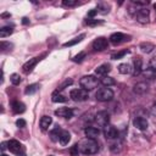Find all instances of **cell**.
<instances>
[{"instance_id": "obj_30", "label": "cell", "mask_w": 156, "mask_h": 156, "mask_svg": "<svg viewBox=\"0 0 156 156\" xmlns=\"http://www.w3.org/2000/svg\"><path fill=\"white\" fill-rule=\"evenodd\" d=\"M84 57H86V52H84V51H82V52L77 54V55L73 57V61L80 64V62H82V61H83V58H84Z\"/></svg>"}, {"instance_id": "obj_22", "label": "cell", "mask_w": 156, "mask_h": 156, "mask_svg": "<svg viewBox=\"0 0 156 156\" xmlns=\"http://www.w3.org/2000/svg\"><path fill=\"white\" fill-rule=\"evenodd\" d=\"M84 37H86V34H81V35H78V37L73 38L72 40H68V42L64 43V46H65V48H67V46H73V45H76L77 43H81V42L83 40V39H84Z\"/></svg>"}, {"instance_id": "obj_17", "label": "cell", "mask_w": 156, "mask_h": 156, "mask_svg": "<svg viewBox=\"0 0 156 156\" xmlns=\"http://www.w3.org/2000/svg\"><path fill=\"white\" fill-rule=\"evenodd\" d=\"M51 123H52V118L50 116H43L40 118V121H39V126H40L42 130H46L50 127Z\"/></svg>"}, {"instance_id": "obj_44", "label": "cell", "mask_w": 156, "mask_h": 156, "mask_svg": "<svg viewBox=\"0 0 156 156\" xmlns=\"http://www.w3.org/2000/svg\"><path fill=\"white\" fill-rule=\"evenodd\" d=\"M154 9H155V11H156V4H155V5H154Z\"/></svg>"}, {"instance_id": "obj_42", "label": "cell", "mask_w": 156, "mask_h": 156, "mask_svg": "<svg viewBox=\"0 0 156 156\" xmlns=\"http://www.w3.org/2000/svg\"><path fill=\"white\" fill-rule=\"evenodd\" d=\"M6 145H8V143H3V144H2V150H3V151H4V150L8 148Z\"/></svg>"}, {"instance_id": "obj_32", "label": "cell", "mask_w": 156, "mask_h": 156, "mask_svg": "<svg viewBox=\"0 0 156 156\" xmlns=\"http://www.w3.org/2000/svg\"><path fill=\"white\" fill-rule=\"evenodd\" d=\"M81 151H80V146H78V144H74L71 149H70V154L72 155V156H78V154H80Z\"/></svg>"}, {"instance_id": "obj_15", "label": "cell", "mask_w": 156, "mask_h": 156, "mask_svg": "<svg viewBox=\"0 0 156 156\" xmlns=\"http://www.w3.org/2000/svg\"><path fill=\"white\" fill-rule=\"evenodd\" d=\"M143 71V61L138 56L134 58V68H133V76H139Z\"/></svg>"}, {"instance_id": "obj_16", "label": "cell", "mask_w": 156, "mask_h": 156, "mask_svg": "<svg viewBox=\"0 0 156 156\" xmlns=\"http://www.w3.org/2000/svg\"><path fill=\"white\" fill-rule=\"evenodd\" d=\"M133 92L135 94H138V95H143L148 92V84L144 83V82H140V83H136L133 88Z\"/></svg>"}, {"instance_id": "obj_1", "label": "cell", "mask_w": 156, "mask_h": 156, "mask_svg": "<svg viewBox=\"0 0 156 156\" xmlns=\"http://www.w3.org/2000/svg\"><path fill=\"white\" fill-rule=\"evenodd\" d=\"M80 151L84 155H93V154H96L98 150H99V144L95 139H90V138H86L83 139L80 144Z\"/></svg>"}, {"instance_id": "obj_29", "label": "cell", "mask_w": 156, "mask_h": 156, "mask_svg": "<svg viewBox=\"0 0 156 156\" xmlns=\"http://www.w3.org/2000/svg\"><path fill=\"white\" fill-rule=\"evenodd\" d=\"M10 81L14 86H18L20 83H21V77H20V74H17V73H12L10 76Z\"/></svg>"}, {"instance_id": "obj_41", "label": "cell", "mask_w": 156, "mask_h": 156, "mask_svg": "<svg viewBox=\"0 0 156 156\" xmlns=\"http://www.w3.org/2000/svg\"><path fill=\"white\" fill-rule=\"evenodd\" d=\"M22 23H23V25H28V23H29V20H28L27 17H23V18H22Z\"/></svg>"}, {"instance_id": "obj_40", "label": "cell", "mask_w": 156, "mask_h": 156, "mask_svg": "<svg viewBox=\"0 0 156 156\" xmlns=\"http://www.w3.org/2000/svg\"><path fill=\"white\" fill-rule=\"evenodd\" d=\"M151 115L156 117V104H154L152 107H151Z\"/></svg>"}, {"instance_id": "obj_5", "label": "cell", "mask_w": 156, "mask_h": 156, "mask_svg": "<svg viewBox=\"0 0 156 156\" xmlns=\"http://www.w3.org/2000/svg\"><path fill=\"white\" fill-rule=\"evenodd\" d=\"M95 121L101 127H106L110 122V115L106 111H99L95 116Z\"/></svg>"}, {"instance_id": "obj_12", "label": "cell", "mask_w": 156, "mask_h": 156, "mask_svg": "<svg viewBox=\"0 0 156 156\" xmlns=\"http://www.w3.org/2000/svg\"><path fill=\"white\" fill-rule=\"evenodd\" d=\"M8 149L11 152H14V154H20V151L22 150V145H21V143H20V142L12 139V140L8 142Z\"/></svg>"}, {"instance_id": "obj_31", "label": "cell", "mask_w": 156, "mask_h": 156, "mask_svg": "<svg viewBox=\"0 0 156 156\" xmlns=\"http://www.w3.org/2000/svg\"><path fill=\"white\" fill-rule=\"evenodd\" d=\"M126 54H127L126 50L120 51V52H116V54H112V55H111V58H112V60H120V58H122Z\"/></svg>"}, {"instance_id": "obj_36", "label": "cell", "mask_w": 156, "mask_h": 156, "mask_svg": "<svg viewBox=\"0 0 156 156\" xmlns=\"http://www.w3.org/2000/svg\"><path fill=\"white\" fill-rule=\"evenodd\" d=\"M26 121L23 120V118H18L17 121H16V126L18 127V128H25L26 127Z\"/></svg>"}, {"instance_id": "obj_37", "label": "cell", "mask_w": 156, "mask_h": 156, "mask_svg": "<svg viewBox=\"0 0 156 156\" xmlns=\"http://www.w3.org/2000/svg\"><path fill=\"white\" fill-rule=\"evenodd\" d=\"M149 68L156 72V57H152L151 60H150V62H149Z\"/></svg>"}, {"instance_id": "obj_20", "label": "cell", "mask_w": 156, "mask_h": 156, "mask_svg": "<svg viewBox=\"0 0 156 156\" xmlns=\"http://www.w3.org/2000/svg\"><path fill=\"white\" fill-rule=\"evenodd\" d=\"M25 110H26V106H25L23 103H21V101H14L12 103V111L15 113H22V112H25Z\"/></svg>"}, {"instance_id": "obj_8", "label": "cell", "mask_w": 156, "mask_h": 156, "mask_svg": "<svg viewBox=\"0 0 156 156\" xmlns=\"http://www.w3.org/2000/svg\"><path fill=\"white\" fill-rule=\"evenodd\" d=\"M42 60V56H39V57H34V58H31L29 61H27L23 66H22V68H23V72L25 73H31L32 71H33V68L35 67V65Z\"/></svg>"}, {"instance_id": "obj_25", "label": "cell", "mask_w": 156, "mask_h": 156, "mask_svg": "<svg viewBox=\"0 0 156 156\" xmlns=\"http://www.w3.org/2000/svg\"><path fill=\"white\" fill-rule=\"evenodd\" d=\"M154 49H155V45L151 44V43H142V44H140V50H142L143 52H145V54L151 52Z\"/></svg>"}, {"instance_id": "obj_11", "label": "cell", "mask_w": 156, "mask_h": 156, "mask_svg": "<svg viewBox=\"0 0 156 156\" xmlns=\"http://www.w3.org/2000/svg\"><path fill=\"white\" fill-rule=\"evenodd\" d=\"M55 115L58 117H64V118H71L73 116V111L68 107H60L55 111Z\"/></svg>"}, {"instance_id": "obj_19", "label": "cell", "mask_w": 156, "mask_h": 156, "mask_svg": "<svg viewBox=\"0 0 156 156\" xmlns=\"http://www.w3.org/2000/svg\"><path fill=\"white\" fill-rule=\"evenodd\" d=\"M111 71V67H110V65H107V64H104V65H101V66H99L96 70H95V73L98 74V76H107V73Z\"/></svg>"}, {"instance_id": "obj_34", "label": "cell", "mask_w": 156, "mask_h": 156, "mask_svg": "<svg viewBox=\"0 0 156 156\" xmlns=\"http://www.w3.org/2000/svg\"><path fill=\"white\" fill-rule=\"evenodd\" d=\"M73 82H72V80H67V81H65V83L64 84H61L60 87H58V89H57V92H61V90H64L66 87H68V86H71Z\"/></svg>"}, {"instance_id": "obj_26", "label": "cell", "mask_w": 156, "mask_h": 156, "mask_svg": "<svg viewBox=\"0 0 156 156\" xmlns=\"http://www.w3.org/2000/svg\"><path fill=\"white\" fill-rule=\"evenodd\" d=\"M14 33V28L12 27H3L0 29V38H6L10 37Z\"/></svg>"}, {"instance_id": "obj_10", "label": "cell", "mask_w": 156, "mask_h": 156, "mask_svg": "<svg viewBox=\"0 0 156 156\" xmlns=\"http://www.w3.org/2000/svg\"><path fill=\"white\" fill-rule=\"evenodd\" d=\"M127 39V37L123 34V33H120V32H117V33H113L111 37H110V42L113 44V45H118L121 44L122 42H124ZM128 40V39H127Z\"/></svg>"}, {"instance_id": "obj_3", "label": "cell", "mask_w": 156, "mask_h": 156, "mask_svg": "<svg viewBox=\"0 0 156 156\" xmlns=\"http://www.w3.org/2000/svg\"><path fill=\"white\" fill-rule=\"evenodd\" d=\"M70 98L73 101L81 103V101L88 100L89 94H88V90H86V89H73L70 93Z\"/></svg>"}, {"instance_id": "obj_35", "label": "cell", "mask_w": 156, "mask_h": 156, "mask_svg": "<svg viewBox=\"0 0 156 156\" xmlns=\"http://www.w3.org/2000/svg\"><path fill=\"white\" fill-rule=\"evenodd\" d=\"M98 11L101 12V14H106V12H109V6L104 5V4H99V9H98Z\"/></svg>"}, {"instance_id": "obj_21", "label": "cell", "mask_w": 156, "mask_h": 156, "mask_svg": "<svg viewBox=\"0 0 156 156\" xmlns=\"http://www.w3.org/2000/svg\"><path fill=\"white\" fill-rule=\"evenodd\" d=\"M51 100L52 103H66L67 101V98L62 94H60V92H55L51 95Z\"/></svg>"}, {"instance_id": "obj_9", "label": "cell", "mask_w": 156, "mask_h": 156, "mask_svg": "<svg viewBox=\"0 0 156 156\" xmlns=\"http://www.w3.org/2000/svg\"><path fill=\"white\" fill-rule=\"evenodd\" d=\"M104 134L106 136V139H116L117 136H118V130H117L113 126L107 124L104 129Z\"/></svg>"}, {"instance_id": "obj_45", "label": "cell", "mask_w": 156, "mask_h": 156, "mask_svg": "<svg viewBox=\"0 0 156 156\" xmlns=\"http://www.w3.org/2000/svg\"><path fill=\"white\" fill-rule=\"evenodd\" d=\"M50 156H52V155H50Z\"/></svg>"}, {"instance_id": "obj_38", "label": "cell", "mask_w": 156, "mask_h": 156, "mask_svg": "<svg viewBox=\"0 0 156 156\" xmlns=\"http://www.w3.org/2000/svg\"><path fill=\"white\" fill-rule=\"evenodd\" d=\"M86 23L88 26H96V25H99V23H103V21H98V20H87Z\"/></svg>"}, {"instance_id": "obj_23", "label": "cell", "mask_w": 156, "mask_h": 156, "mask_svg": "<svg viewBox=\"0 0 156 156\" xmlns=\"http://www.w3.org/2000/svg\"><path fill=\"white\" fill-rule=\"evenodd\" d=\"M100 83H101L103 86H105L106 88H109L110 86H113V84L116 83V81L113 80L112 77H110V76H103L101 80H100Z\"/></svg>"}, {"instance_id": "obj_28", "label": "cell", "mask_w": 156, "mask_h": 156, "mask_svg": "<svg viewBox=\"0 0 156 156\" xmlns=\"http://www.w3.org/2000/svg\"><path fill=\"white\" fill-rule=\"evenodd\" d=\"M38 88H39V86H38V84H31V86L26 87L25 93H26L27 95H32V94H34V93L38 90Z\"/></svg>"}, {"instance_id": "obj_13", "label": "cell", "mask_w": 156, "mask_h": 156, "mask_svg": "<svg viewBox=\"0 0 156 156\" xmlns=\"http://www.w3.org/2000/svg\"><path fill=\"white\" fill-rule=\"evenodd\" d=\"M84 133H86V135H87V138L95 139V138H98V136H99L100 130H99V128H95V127H87V128L84 129Z\"/></svg>"}, {"instance_id": "obj_43", "label": "cell", "mask_w": 156, "mask_h": 156, "mask_svg": "<svg viewBox=\"0 0 156 156\" xmlns=\"http://www.w3.org/2000/svg\"><path fill=\"white\" fill-rule=\"evenodd\" d=\"M2 156H10V155H8V154H2Z\"/></svg>"}, {"instance_id": "obj_4", "label": "cell", "mask_w": 156, "mask_h": 156, "mask_svg": "<svg viewBox=\"0 0 156 156\" xmlns=\"http://www.w3.org/2000/svg\"><path fill=\"white\" fill-rule=\"evenodd\" d=\"M95 98H96L98 101H101V103L110 101L113 98V92L110 88H101V89H99L96 92Z\"/></svg>"}, {"instance_id": "obj_39", "label": "cell", "mask_w": 156, "mask_h": 156, "mask_svg": "<svg viewBox=\"0 0 156 156\" xmlns=\"http://www.w3.org/2000/svg\"><path fill=\"white\" fill-rule=\"evenodd\" d=\"M98 12H99L98 10H90V11L88 12V17H90V18H92V17H94V16H95Z\"/></svg>"}, {"instance_id": "obj_2", "label": "cell", "mask_w": 156, "mask_h": 156, "mask_svg": "<svg viewBox=\"0 0 156 156\" xmlns=\"http://www.w3.org/2000/svg\"><path fill=\"white\" fill-rule=\"evenodd\" d=\"M80 84L86 90H93L94 88L98 87V80L94 76H84L81 78Z\"/></svg>"}, {"instance_id": "obj_18", "label": "cell", "mask_w": 156, "mask_h": 156, "mask_svg": "<svg viewBox=\"0 0 156 156\" xmlns=\"http://www.w3.org/2000/svg\"><path fill=\"white\" fill-rule=\"evenodd\" d=\"M61 133H62V129H61L60 127H56V128H54V129L49 133V136H50L51 142H58V140H60Z\"/></svg>"}, {"instance_id": "obj_27", "label": "cell", "mask_w": 156, "mask_h": 156, "mask_svg": "<svg viewBox=\"0 0 156 156\" xmlns=\"http://www.w3.org/2000/svg\"><path fill=\"white\" fill-rule=\"evenodd\" d=\"M118 72L122 73V74H128L132 72V67L129 64H121L118 66Z\"/></svg>"}, {"instance_id": "obj_7", "label": "cell", "mask_w": 156, "mask_h": 156, "mask_svg": "<svg viewBox=\"0 0 156 156\" xmlns=\"http://www.w3.org/2000/svg\"><path fill=\"white\" fill-rule=\"evenodd\" d=\"M133 124L136 129L139 130H145L148 129V126H149V122L146 118H144V117H135V118L133 120Z\"/></svg>"}, {"instance_id": "obj_33", "label": "cell", "mask_w": 156, "mask_h": 156, "mask_svg": "<svg viewBox=\"0 0 156 156\" xmlns=\"http://www.w3.org/2000/svg\"><path fill=\"white\" fill-rule=\"evenodd\" d=\"M62 4H64L65 6L72 8V6H76V5L78 4V2H77V0H64V2H62Z\"/></svg>"}, {"instance_id": "obj_6", "label": "cell", "mask_w": 156, "mask_h": 156, "mask_svg": "<svg viewBox=\"0 0 156 156\" xmlns=\"http://www.w3.org/2000/svg\"><path fill=\"white\" fill-rule=\"evenodd\" d=\"M106 48H107V39H105L103 37L96 38L95 40L93 42V49L95 51H103Z\"/></svg>"}, {"instance_id": "obj_24", "label": "cell", "mask_w": 156, "mask_h": 156, "mask_svg": "<svg viewBox=\"0 0 156 156\" xmlns=\"http://www.w3.org/2000/svg\"><path fill=\"white\" fill-rule=\"evenodd\" d=\"M70 140H71V134L67 132V130H62V133H61V136H60V144L61 145H67L68 143H70Z\"/></svg>"}, {"instance_id": "obj_14", "label": "cell", "mask_w": 156, "mask_h": 156, "mask_svg": "<svg viewBox=\"0 0 156 156\" xmlns=\"http://www.w3.org/2000/svg\"><path fill=\"white\" fill-rule=\"evenodd\" d=\"M136 18H138V21L142 22V23H145L149 21V10L146 9H140L136 11Z\"/></svg>"}]
</instances>
